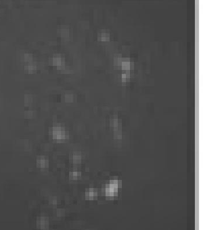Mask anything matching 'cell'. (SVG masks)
Segmentation results:
<instances>
[{"label":"cell","instance_id":"obj_10","mask_svg":"<svg viewBox=\"0 0 203 230\" xmlns=\"http://www.w3.org/2000/svg\"><path fill=\"white\" fill-rule=\"evenodd\" d=\"M61 36L63 37H67L69 36V30L67 28H62L61 30Z\"/></svg>","mask_w":203,"mask_h":230},{"label":"cell","instance_id":"obj_13","mask_svg":"<svg viewBox=\"0 0 203 230\" xmlns=\"http://www.w3.org/2000/svg\"><path fill=\"white\" fill-rule=\"evenodd\" d=\"M57 216H63L65 215V210H63V209H59L57 211Z\"/></svg>","mask_w":203,"mask_h":230},{"label":"cell","instance_id":"obj_6","mask_svg":"<svg viewBox=\"0 0 203 230\" xmlns=\"http://www.w3.org/2000/svg\"><path fill=\"white\" fill-rule=\"evenodd\" d=\"M110 38V35L108 32H102L98 33V38L100 41L107 42L109 41Z\"/></svg>","mask_w":203,"mask_h":230},{"label":"cell","instance_id":"obj_4","mask_svg":"<svg viewBox=\"0 0 203 230\" xmlns=\"http://www.w3.org/2000/svg\"><path fill=\"white\" fill-rule=\"evenodd\" d=\"M121 69L122 71H131V60L129 58H124L121 64Z\"/></svg>","mask_w":203,"mask_h":230},{"label":"cell","instance_id":"obj_5","mask_svg":"<svg viewBox=\"0 0 203 230\" xmlns=\"http://www.w3.org/2000/svg\"><path fill=\"white\" fill-rule=\"evenodd\" d=\"M49 165L47 158L45 157H39L37 160V166L41 168H47Z\"/></svg>","mask_w":203,"mask_h":230},{"label":"cell","instance_id":"obj_9","mask_svg":"<svg viewBox=\"0 0 203 230\" xmlns=\"http://www.w3.org/2000/svg\"><path fill=\"white\" fill-rule=\"evenodd\" d=\"M72 161L74 164H79L81 161V155L79 152H76L73 154Z\"/></svg>","mask_w":203,"mask_h":230},{"label":"cell","instance_id":"obj_2","mask_svg":"<svg viewBox=\"0 0 203 230\" xmlns=\"http://www.w3.org/2000/svg\"><path fill=\"white\" fill-rule=\"evenodd\" d=\"M37 225L38 228L43 229V230L47 229L48 225H49L48 219L47 217H39L37 221Z\"/></svg>","mask_w":203,"mask_h":230},{"label":"cell","instance_id":"obj_11","mask_svg":"<svg viewBox=\"0 0 203 230\" xmlns=\"http://www.w3.org/2000/svg\"><path fill=\"white\" fill-rule=\"evenodd\" d=\"M65 99L67 102H71L73 100V97L71 95H66Z\"/></svg>","mask_w":203,"mask_h":230},{"label":"cell","instance_id":"obj_3","mask_svg":"<svg viewBox=\"0 0 203 230\" xmlns=\"http://www.w3.org/2000/svg\"><path fill=\"white\" fill-rule=\"evenodd\" d=\"M98 197V191L94 188H90L85 192V198L87 200H94Z\"/></svg>","mask_w":203,"mask_h":230},{"label":"cell","instance_id":"obj_15","mask_svg":"<svg viewBox=\"0 0 203 230\" xmlns=\"http://www.w3.org/2000/svg\"><path fill=\"white\" fill-rule=\"evenodd\" d=\"M50 202H51V203L52 204V205H56L57 203V200L56 199L52 198V199H51Z\"/></svg>","mask_w":203,"mask_h":230},{"label":"cell","instance_id":"obj_1","mask_svg":"<svg viewBox=\"0 0 203 230\" xmlns=\"http://www.w3.org/2000/svg\"><path fill=\"white\" fill-rule=\"evenodd\" d=\"M53 138L57 140H63L68 138V135L66 131L60 126H55L52 130Z\"/></svg>","mask_w":203,"mask_h":230},{"label":"cell","instance_id":"obj_12","mask_svg":"<svg viewBox=\"0 0 203 230\" xmlns=\"http://www.w3.org/2000/svg\"><path fill=\"white\" fill-rule=\"evenodd\" d=\"M26 69L29 71V72H32L34 70L36 69V67H34V65H28L27 67L26 68Z\"/></svg>","mask_w":203,"mask_h":230},{"label":"cell","instance_id":"obj_7","mask_svg":"<svg viewBox=\"0 0 203 230\" xmlns=\"http://www.w3.org/2000/svg\"><path fill=\"white\" fill-rule=\"evenodd\" d=\"M124 57H122V55L119 54H115L113 58L114 65L116 67H120L121 62L123 61Z\"/></svg>","mask_w":203,"mask_h":230},{"label":"cell","instance_id":"obj_8","mask_svg":"<svg viewBox=\"0 0 203 230\" xmlns=\"http://www.w3.org/2000/svg\"><path fill=\"white\" fill-rule=\"evenodd\" d=\"M81 177V173L79 171H71L69 173V178L71 180H77Z\"/></svg>","mask_w":203,"mask_h":230},{"label":"cell","instance_id":"obj_14","mask_svg":"<svg viewBox=\"0 0 203 230\" xmlns=\"http://www.w3.org/2000/svg\"><path fill=\"white\" fill-rule=\"evenodd\" d=\"M24 59L26 61H30L32 60V56L29 54H25L24 55Z\"/></svg>","mask_w":203,"mask_h":230}]
</instances>
